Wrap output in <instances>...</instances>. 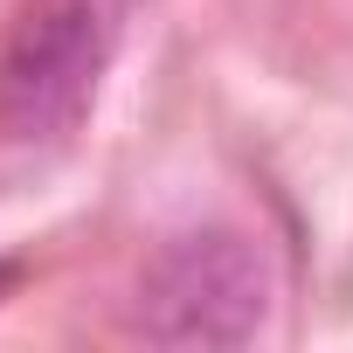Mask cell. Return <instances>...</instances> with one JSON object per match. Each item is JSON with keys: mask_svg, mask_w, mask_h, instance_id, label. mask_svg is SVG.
<instances>
[{"mask_svg": "<svg viewBox=\"0 0 353 353\" xmlns=\"http://www.w3.org/2000/svg\"><path fill=\"white\" fill-rule=\"evenodd\" d=\"M270 298H277V270L263 243H250L243 229H188L159 243L152 263L139 270L132 332L152 346L215 353V346L256 339L270 319Z\"/></svg>", "mask_w": 353, "mask_h": 353, "instance_id": "6da1fadb", "label": "cell"}, {"mask_svg": "<svg viewBox=\"0 0 353 353\" xmlns=\"http://www.w3.org/2000/svg\"><path fill=\"white\" fill-rule=\"evenodd\" d=\"M125 0H28L0 42V132L63 139L111 63Z\"/></svg>", "mask_w": 353, "mask_h": 353, "instance_id": "7a4b0ae2", "label": "cell"}]
</instances>
